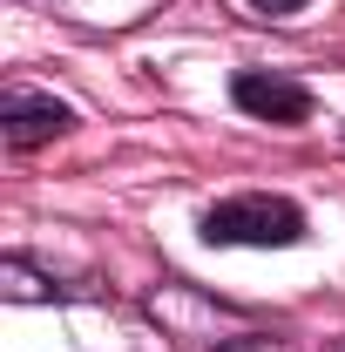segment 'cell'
I'll use <instances>...</instances> for the list:
<instances>
[{
    "instance_id": "1",
    "label": "cell",
    "mask_w": 345,
    "mask_h": 352,
    "mask_svg": "<svg viewBox=\"0 0 345 352\" xmlns=\"http://www.w3.org/2000/svg\"><path fill=\"white\" fill-rule=\"evenodd\" d=\"M304 210L291 197H223L203 210V244H298Z\"/></svg>"
},
{
    "instance_id": "2",
    "label": "cell",
    "mask_w": 345,
    "mask_h": 352,
    "mask_svg": "<svg viewBox=\"0 0 345 352\" xmlns=\"http://www.w3.org/2000/svg\"><path fill=\"white\" fill-rule=\"evenodd\" d=\"M230 102H237L244 116H258V122H278V129H298V122H311V88L291 82V75L244 68V75L230 82Z\"/></svg>"
},
{
    "instance_id": "3",
    "label": "cell",
    "mask_w": 345,
    "mask_h": 352,
    "mask_svg": "<svg viewBox=\"0 0 345 352\" xmlns=\"http://www.w3.org/2000/svg\"><path fill=\"white\" fill-rule=\"evenodd\" d=\"M61 129H75V109H68V102L34 95V88H7V95H0V135H7L14 149H41V142H54Z\"/></svg>"
},
{
    "instance_id": "4",
    "label": "cell",
    "mask_w": 345,
    "mask_h": 352,
    "mask_svg": "<svg viewBox=\"0 0 345 352\" xmlns=\"http://www.w3.org/2000/svg\"><path fill=\"white\" fill-rule=\"evenodd\" d=\"M0 285H7V298H21V305H34V298H54V285H47V278H41L27 258H7V264H0Z\"/></svg>"
},
{
    "instance_id": "5",
    "label": "cell",
    "mask_w": 345,
    "mask_h": 352,
    "mask_svg": "<svg viewBox=\"0 0 345 352\" xmlns=\"http://www.w3.org/2000/svg\"><path fill=\"white\" fill-rule=\"evenodd\" d=\"M251 7H258V14H298L304 0H251Z\"/></svg>"
},
{
    "instance_id": "6",
    "label": "cell",
    "mask_w": 345,
    "mask_h": 352,
    "mask_svg": "<svg viewBox=\"0 0 345 352\" xmlns=\"http://www.w3.org/2000/svg\"><path fill=\"white\" fill-rule=\"evenodd\" d=\"M325 352H345V339H332V346H325Z\"/></svg>"
}]
</instances>
